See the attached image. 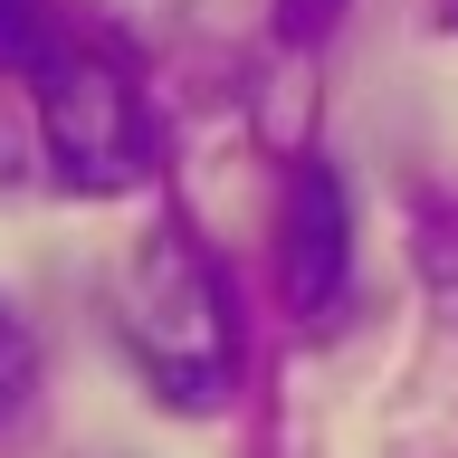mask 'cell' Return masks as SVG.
<instances>
[{
	"mask_svg": "<svg viewBox=\"0 0 458 458\" xmlns=\"http://www.w3.org/2000/svg\"><path fill=\"white\" fill-rule=\"evenodd\" d=\"M277 267H286V306L296 315H335L353 286V220H344V182L325 163H296L277 210Z\"/></svg>",
	"mask_w": 458,
	"mask_h": 458,
	"instance_id": "obj_3",
	"label": "cell"
},
{
	"mask_svg": "<svg viewBox=\"0 0 458 458\" xmlns=\"http://www.w3.org/2000/svg\"><path fill=\"white\" fill-rule=\"evenodd\" d=\"M57 57H67V29H57L48 0H0V77H48Z\"/></svg>",
	"mask_w": 458,
	"mask_h": 458,
	"instance_id": "obj_4",
	"label": "cell"
},
{
	"mask_svg": "<svg viewBox=\"0 0 458 458\" xmlns=\"http://www.w3.org/2000/svg\"><path fill=\"white\" fill-rule=\"evenodd\" d=\"M38 134L67 191H134L153 182V114L106 57H57L38 77Z\"/></svg>",
	"mask_w": 458,
	"mask_h": 458,
	"instance_id": "obj_2",
	"label": "cell"
},
{
	"mask_svg": "<svg viewBox=\"0 0 458 458\" xmlns=\"http://www.w3.org/2000/svg\"><path fill=\"white\" fill-rule=\"evenodd\" d=\"M38 411V335L0 306V429H20Z\"/></svg>",
	"mask_w": 458,
	"mask_h": 458,
	"instance_id": "obj_6",
	"label": "cell"
},
{
	"mask_svg": "<svg viewBox=\"0 0 458 458\" xmlns=\"http://www.w3.org/2000/svg\"><path fill=\"white\" fill-rule=\"evenodd\" d=\"M114 325L134 344V363L153 372V392L172 411H210L239 372V306H229V277L200 258L191 229H143L124 249V277H114Z\"/></svg>",
	"mask_w": 458,
	"mask_h": 458,
	"instance_id": "obj_1",
	"label": "cell"
},
{
	"mask_svg": "<svg viewBox=\"0 0 458 458\" xmlns=\"http://www.w3.org/2000/svg\"><path fill=\"white\" fill-rule=\"evenodd\" d=\"M344 20V0H277V29L296 38V48H315V38H335Z\"/></svg>",
	"mask_w": 458,
	"mask_h": 458,
	"instance_id": "obj_7",
	"label": "cell"
},
{
	"mask_svg": "<svg viewBox=\"0 0 458 458\" xmlns=\"http://www.w3.org/2000/svg\"><path fill=\"white\" fill-rule=\"evenodd\" d=\"M420 286H429V306L458 325V200H439V210H420Z\"/></svg>",
	"mask_w": 458,
	"mask_h": 458,
	"instance_id": "obj_5",
	"label": "cell"
}]
</instances>
